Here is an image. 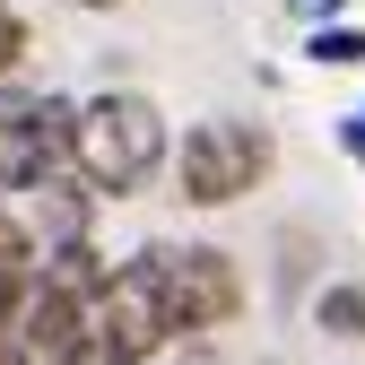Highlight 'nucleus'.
<instances>
[{"label": "nucleus", "instance_id": "1", "mask_svg": "<svg viewBox=\"0 0 365 365\" xmlns=\"http://www.w3.org/2000/svg\"><path fill=\"white\" fill-rule=\"evenodd\" d=\"M165 165V113L140 96V87H105L87 96L70 122V174L87 182L96 200H122Z\"/></svg>", "mask_w": 365, "mask_h": 365}, {"label": "nucleus", "instance_id": "2", "mask_svg": "<svg viewBox=\"0 0 365 365\" xmlns=\"http://www.w3.org/2000/svg\"><path fill=\"white\" fill-rule=\"evenodd\" d=\"M269 165H279V148H269V130H261V122L209 113V122L182 130L174 182H182V200H192V209H226V200L261 192V174H269Z\"/></svg>", "mask_w": 365, "mask_h": 365}, {"label": "nucleus", "instance_id": "3", "mask_svg": "<svg viewBox=\"0 0 365 365\" xmlns=\"http://www.w3.org/2000/svg\"><path fill=\"white\" fill-rule=\"evenodd\" d=\"M96 339L122 348L130 365H148L165 339H174V304H165V279H157V261H122L113 279L96 287Z\"/></svg>", "mask_w": 365, "mask_h": 365}, {"label": "nucleus", "instance_id": "4", "mask_svg": "<svg viewBox=\"0 0 365 365\" xmlns=\"http://www.w3.org/2000/svg\"><path fill=\"white\" fill-rule=\"evenodd\" d=\"M148 261H157V279H165L174 331H226L244 313V269H235V252L182 244V252H148Z\"/></svg>", "mask_w": 365, "mask_h": 365}, {"label": "nucleus", "instance_id": "5", "mask_svg": "<svg viewBox=\"0 0 365 365\" xmlns=\"http://www.w3.org/2000/svg\"><path fill=\"white\" fill-rule=\"evenodd\" d=\"M43 279V244H35V226L18 209H0V322L26 304V287Z\"/></svg>", "mask_w": 365, "mask_h": 365}, {"label": "nucleus", "instance_id": "6", "mask_svg": "<svg viewBox=\"0 0 365 365\" xmlns=\"http://www.w3.org/2000/svg\"><path fill=\"white\" fill-rule=\"evenodd\" d=\"M304 61H313V70H356V61H365V26H348V18H322V26L304 35Z\"/></svg>", "mask_w": 365, "mask_h": 365}, {"label": "nucleus", "instance_id": "7", "mask_svg": "<svg viewBox=\"0 0 365 365\" xmlns=\"http://www.w3.org/2000/svg\"><path fill=\"white\" fill-rule=\"evenodd\" d=\"M313 322L331 339H365V287H322L313 296Z\"/></svg>", "mask_w": 365, "mask_h": 365}, {"label": "nucleus", "instance_id": "8", "mask_svg": "<svg viewBox=\"0 0 365 365\" xmlns=\"http://www.w3.org/2000/svg\"><path fill=\"white\" fill-rule=\"evenodd\" d=\"M339 148H348V157H356V165H365V105H356V113H348V122H339Z\"/></svg>", "mask_w": 365, "mask_h": 365}, {"label": "nucleus", "instance_id": "9", "mask_svg": "<svg viewBox=\"0 0 365 365\" xmlns=\"http://www.w3.org/2000/svg\"><path fill=\"white\" fill-rule=\"evenodd\" d=\"M296 9H304L313 26H322V18H339V0H296Z\"/></svg>", "mask_w": 365, "mask_h": 365}, {"label": "nucleus", "instance_id": "10", "mask_svg": "<svg viewBox=\"0 0 365 365\" xmlns=\"http://www.w3.org/2000/svg\"><path fill=\"white\" fill-rule=\"evenodd\" d=\"M78 9H122V0H78Z\"/></svg>", "mask_w": 365, "mask_h": 365}, {"label": "nucleus", "instance_id": "11", "mask_svg": "<svg viewBox=\"0 0 365 365\" xmlns=\"http://www.w3.org/2000/svg\"><path fill=\"white\" fill-rule=\"evenodd\" d=\"M0 365H18V356H9V339H0Z\"/></svg>", "mask_w": 365, "mask_h": 365}]
</instances>
